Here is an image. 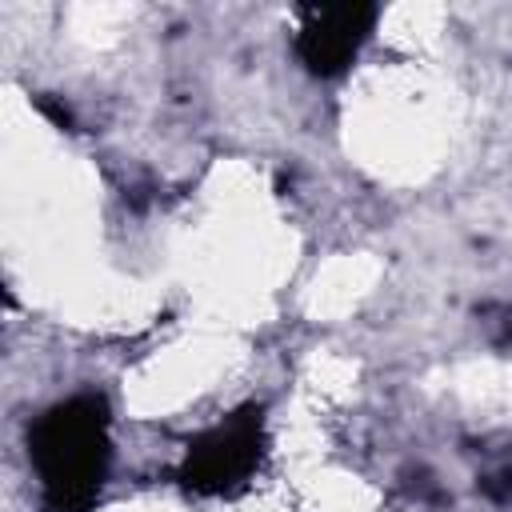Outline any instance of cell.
<instances>
[{"label": "cell", "instance_id": "1", "mask_svg": "<svg viewBox=\"0 0 512 512\" xmlns=\"http://www.w3.org/2000/svg\"><path fill=\"white\" fill-rule=\"evenodd\" d=\"M32 464L56 512H80L96 500L108 468V412L96 396H72L48 408L32 436Z\"/></svg>", "mask_w": 512, "mask_h": 512}, {"label": "cell", "instance_id": "2", "mask_svg": "<svg viewBox=\"0 0 512 512\" xmlns=\"http://www.w3.org/2000/svg\"><path fill=\"white\" fill-rule=\"evenodd\" d=\"M264 452V432H260V412H240L204 432L184 460V480L196 492H224L240 484Z\"/></svg>", "mask_w": 512, "mask_h": 512}, {"label": "cell", "instance_id": "3", "mask_svg": "<svg viewBox=\"0 0 512 512\" xmlns=\"http://www.w3.org/2000/svg\"><path fill=\"white\" fill-rule=\"evenodd\" d=\"M372 20H376V8L368 4H312L304 8L296 52L312 72L336 76L356 60L360 44L372 32Z\"/></svg>", "mask_w": 512, "mask_h": 512}]
</instances>
